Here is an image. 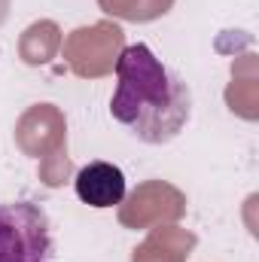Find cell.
<instances>
[{
  "instance_id": "6da1fadb",
  "label": "cell",
  "mask_w": 259,
  "mask_h": 262,
  "mask_svg": "<svg viewBox=\"0 0 259 262\" xmlns=\"http://www.w3.org/2000/svg\"><path fill=\"white\" fill-rule=\"evenodd\" d=\"M192 113V95L183 76L165 67L149 46H125L116 58V92L110 98V116L143 140H174Z\"/></svg>"
},
{
  "instance_id": "7a4b0ae2",
  "label": "cell",
  "mask_w": 259,
  "mask_h": 262,
  "mask_svg": "<svg viewBox=\"0 0 259 262\" xmlns=\"http://www.w3.org/2000/svg\"><path fill=\"white\" fill-rule=\"evenodd\" d=\"M49 216L34 201H0V262H49Z\"/></svg>"
},
{
  "instance_id": "3957f363",
  "label": "cell",
  "mask_w": 259,
  "mask_h": 262,
  "mask_svg": "<svg viewBox=\"0 0 259 262\" xmlns=\"http://www.w3.org/2000/svg\"><path fill=\"white\" fill-rule=\"evenodd\" d=\"M122 52V31L116 25H92L79 28L67 40V61L79 76H104Z\"/></svg>"
},
{
  "instance_id": "277c9868",
  "label": "cell",
  "mask_w": 259,
  "mask_h": 262,
  "mask_svg": "<svg viewBox=\"0 0 259 262\" xmlns=\"http://www.w3.org/2000/svg\"><path fill=\"white\" fill-rule=\"evenodd\" d=\"M76 195L89 207H113L125 198V174L110 162H89L76 171Z\"/></svg>"
},
{
  "instance_id": "5b68a950",
  "label": "cell",
  "mask_w": 259,
  "mask_h": 262,
  "mask_svg": "<svg viewBox=\"0 0 259 262\" xmlns=\"http://www.w3.org/2000/svg\"><path fill=\"white\" fill-rule=\"evenodd\" d=\"M15 137H18V146H21V149H28V146L34 143V137H40L37 156L46 152V149L55 152V149H61V143H64V119H61V113H58L52 104H37L34 110H28V113L21 116Z\"/></svg>"
},
{
  "instance_id": "8992f818",
  "label": "cell",
  "mask_w": 259,
  "mask_h": 262,
  "mask_svg": "<svg viewBox=\"0 0 259 262\" xmlns=\"http://www.w3.org/2000/svg\"><path fill=\"white\" fill-rule=\"evenodd\" d=\"M168 189H171L168 183H146V186H140L131 195L128 207L122 210V223L137 229V226H146L153 220H177L183 213L180 207H159V198L165 195Z\"/></svg>"
},
{
  "instance_id": "52a82bcc",
  "label": "cell",
  "mask_w": 259,
  "mask_h": 262,
  "mask_svg": "<svg viewBox=\"0 0 259 262\" xmlns=\"http://www.w3.org/2000/svg\"><path fill=\"white\" fill-rule=\"evenodd\" d=\"M61 37H58V25L55 21H37L25 31L21 43H18V52H21V61L25 64H46L55 49H58Z\"/></svg>"
},
{
  "instance_id": "ba28073f",
  "label": "cell",
  "mask_w": 259,
  "mask_h": 262,
  "mask_svg": "<svg viewBox=\"0 0 259 262\" xmlns=\"http://www.w3.org/2000/svg\"><path fill=\"white\" fill-rule=\"evenodd\" d=\"M156 244V250L162 256H153L146 247L134 250V262H183L189 256V247L195 244V238L189 232H180V229H162L149 238Z\"/></svg>"
},
{
  "instance_id": "9c48e42d",
  "label": "cell",
  "mask_w": 259,
  "mask_h": 262,
  "mask_svg": "<svg viewBox=\"0 0 259 262\" xmlns=\"http://www.w3.org/2000/svg\"><path fill=\"white\" fill-rule=\"evenodd\" d=\"M174 0H101V6L110 15H122L131 21H146L156 15H165Z\"/></svg>"
}]
</instances>
